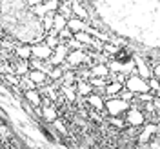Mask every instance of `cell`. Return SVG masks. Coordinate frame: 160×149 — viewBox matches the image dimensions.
<instances>
[]
</instances>
